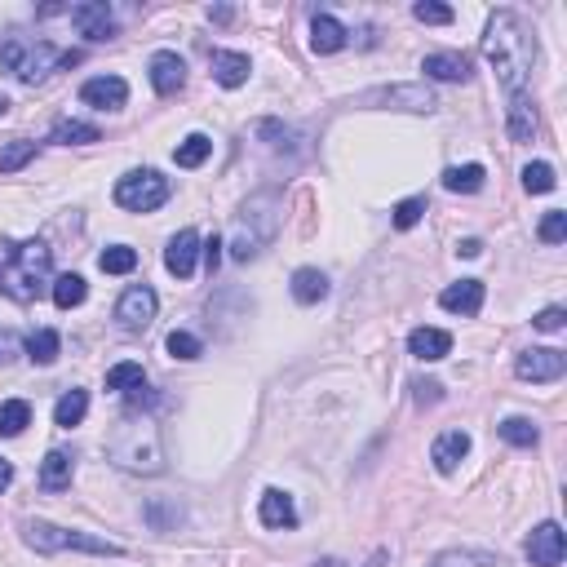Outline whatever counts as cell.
Segmentation results:
<instances>
[{"label": "cell", "instance_id": "obj_27", "mask_svg": "<svg viewBox=\"0 0 567 567\" xmlns=\"http://www.w3.org/2000/svg\"><path fill=\"white\" fill-rule=\"evenodd\" d=\"M32 426V404L27 399H5L0 404V439H14Z\"/></svg>", "mask_w": 567, "mask_h": 567}, {"label": "cell", "instance_id": "obj_7", "mask_svg": "<svg viewBox=\"0 0 567 567\" xmlns=\"http://www.w3.org/2000/svg\"><path fill=\"white\" fill-rule=\"evenodd\" d=\"M257 209H262V195H257L253 204H244L240 222H235V235H231V257L235 262H253V257L266 249V240L275 235V213L257 218Z\"/></svg>", "mask_w": 567, "mask_h": 567}, {"label": "cell", "instance_id": "obj_11", "mask_svg": "<svg viewBox=\"0 0 567 567\" xmlns=\"http://www.w3.org/2000/svg\"><path fill=\"white\" fill-rule=\"evenodd\" d=\"M71 23L85 40H111L116 36V18H111L107 0H85V5L71 9Z\"/></svg>", "mask_w": 567, "mask_h": 567}, {"label": "cell", "instance_id": "obj_19", "mask_svg": "<svg viewBox=\"0 0 567 567\" xmlns=\"http://www.w3.org/2000/svg\"><path fill=\"white\" fill-rule=\"evenodd\" d=\"M408 355L426 359V364L448 359L452 355V333H443V328H412L408 333Z\"/></svg>", "mask_w": 567, "mask_h": 567}, {"label": "cell", "instance_id": "obj_28", "mask_svg": "<svg viewBox=\"0 0 567 567\" xmlns=\"http://www.w3.org/2000/svg\"><path fill=\"white\" fill-rule=\"evenodd\" d=\"M483 164H452L448 173H443V187L448 191H457V195H474V191H483Z\"/></svg>", "mask_w": 567, "mask_h": 567}, {"label": "cell", "instance_id": "obj_4", "mask_svg": "<svg viewBox=\"0 0 567 567\" xmlns=\"http://www.w3.org/2000/svg\"><path fill=\"white\" fill-rule=\"evenodd\" d=\"M23 541L40 554H63V550H80V554H102V559H120L125 545L120 541H102V536L76 532V528H58V523L45 519H27L23 523Z\"/></svg>", "mask_w": 567, "mask_h": 567}, {"label": "cell", "instance_id": "obj_48", "mask_svg": "<svg viewBox=\"0 0 567 567\" xmlns=\"http://www.w3.org/2000/svg\"><path fill=\"white\" fill-rule=\"evenodd\" d=\"M457 253H461V257H479V253H483V244H479V240H461V244H457Z\"/></svg>", "mask_w": 567, "mask_h": 567}, {"label": "cell", "instance_id": "obj_34", "mask_svg": "<svg viewBox=\"0 0 567 567\" xmlns=\"http://www.w3.org/2000/svg\"><path fill=\"white\" fill-rule=\"evenodd\" d=\"M497 430H501L505 443H514V448H536V439H541V430H536L528 417H505Z\"/></svg>", "mask_w": 567, "mask_h": 567}, {"label": "cell", "instance_id": "obj_36", "mask_svg": "<svg viewBox=\"0 0 567 567\" xmlns=\"http://www.w3.org/2000/svg\"><path fill=\"white\" fill-rule=\"evenodd\" d=\"M421 213H426V195H408V200H399L390 209V222H395V231H412L421 222Z\"/></svg>", "mask_w": 567, "mask_h": 567}, {"label": "cell", "instance_id": "obj_8", "mask_svg": "<svg viewBox=\"0 0 567 567\" xmlns=\"http://www.w3.org/2000/svg\"><path fill=\"white\" fill-rule=\"evenodd\" d=\"M156 311H160V297H156V288H147V284L125 288L120 302H116V319H120L125 333H142V328L156 319Z\"/></svg>", "mask_w": 567, "mask_h": 567}, {"label": "cell", "instance_id": "obj_25", "mask_svg": "<svg viewBox=\"0 0 567 567\" xmlns=\"http://www.w3.org/2000/svg\"><path fill=\"white\" fill-rule=\"evenodd\" d=\"M426 567H501V559L492 550H479V545H461V550L435 554Z\"/></svg>", "mask_w": 567, "mask_h": 567}, {"label": "cell", "instance_id": "obj_9", "mask_svg": "<svg viewBox=\"0 0 567 567\" xmlns=\"http://www.w3.org/2000/svg\"><path fill=\"white\" fill-rule=\"evenodd\" d=\"M567 373V355L563 350H523L514 359V377L519 381H559Z\"/></svg>", "mask_w": 567, "mask_h": 567}, {"label": "cell", "instance_id": "obj_15", "mask_svg": "<svg viewBox=\"0 0 567 567\" xmlns=\"http://www.w3.org/2000/svg\"><path fill=\"white\" fill-rule=\"evenodd\" d=\"M257 519H262V528H297V505L288 492L266 488L262 501H257Z\"/></svg>", "mask_w": 567, "mask_h": 567}, {"label": "cell", "instance_id": "obj_5", "mask_svg": "<svg viewBox=\"0 0 567 567\" xmlns=\"http://www.w3.org/2000/svg\"><path fill=\"white\" fill-rule=\"evenodd\" d=\"M80 63V54H63V49H54L49 40H36V45H27V40H5L0 45V67L14 71L23 85H36V80H45L54 67H71Z\"/></svg>", "mask_w": 567, "mask_h": 567}, {"label": "cell", "instance_id": "obj_2", "mask_svg": "<svg viewBox=\"0 0 567 567\" xmlns=\"http://www.w3.org/2000/svg\"><path fill=\"white\" fill-rule=\"evenodd\" d=\"M54 288V249L45 240L0 244V293L14 302H36Z\"/></svg>", "mask_w": 567, "mask_h": 567}, {"label": "cell", "instance_id": "obj_43", "mask_svg": "<svg viewBox=\"0 0 567 567\" xmlns=\"http://www.w3.org/2000/svg\"><path fill=\"white\" fill-rule=\"evenodd\" d=\"M532 324H536V328H541V333H559V328L567 324V311H563V306H545V311H541V315H536V319H532Z\"/></svg>", "mask_w": 567, "mask_h": 567}, {"label": "cell", "instance_id": "obj_18", "mask_svg": "<svg viewBox=\"0 0 567 567\" xmlns=\"http://www.w3.org/2000/svg\"><path fill=\"white\" fill-rule=\"evenodd\" d=\"M466 452H470V435H466V430H443V435L435 439V448H430V461H435L439 474H452L461 461H466Z\"/></svg>", "mask_w": 567, "mask_h": 567}, {"label": "cell", "instance_id": "obj_13", "mask_svg": "<svg viewBox=\"0 0 567 567\" xmlns=\"http://www.w3.org/2000/svg\"><path fill=\"white\" fill-rule=\"evenodd\" d=\"M151 89H156L160 98H173L182 85H187V63H182L173 49H160V54H151Z\"/></svg>", "mask_w": 567, "mask_h": 567}, {"label": "cell", "instance_id": "obj_14", "mask_svg": "<svg viewBox=\"0 0 567 567\" xmlns=\"http://www.w3.org/2000/svg\"><path fill=\"white\" fill-rule=\"evenodd\" d=\"M195 257H200V235H195V231H178L169 240V249H164V266H169V275H178V280H191Z\"/></svg>", "mask_w": 567, "mask_h": 567}, {"label": "cell", "instance_id": "obj_10", "mask_svg": "<svg viewBox=\"0 0 567 567\" xmlns=\"http://www.w3.org/2000/svg\"><path fill=\"white\" fill-rule=\"evenodd\" d=\"M523 550H528L532 567H559L563 554H567V536H563L559 523H541V528H532Z\"/></svg>", "mask_w": 567, "mask_h": 567}, {"label": "cell", "instance_id": "obj_39", "mask_svg": "<svg viewBox=\"0 0 567 567\" xmlns=\"http://www.w3.org/2000/svg\"><path fill=\"white\" fill-rule=\"evenodd\" d=\"M142 381H147L142 364H133V359H129V364H116V368L107 373V390H125V395H129V390L142 386Z\"/></svg>", "mask_w": 567, "mask_h": 567}, {"label": "cell", "instance_id": "obj_1", "mask_svg": "<svg viewBox=\"0 0 567 567\" xmlns=\"http://www.w3.org/2000/svg\"><path fill=\"white\" fill-rule=\"evenodd\" d=\"M483 54H488L492 71L505 85V94H528L532 63H536V36L514 9H497L488 18V36H483Z\"/></svg>", "mask_w": 567, "mask_h": 567}, {"label": "cell", "instance_id": "obj_44", "mask_svg": "<svg viewBox=\"0 0 567 567\" xmlns=\"http://www.w3.org/2000/svg\"><path fill=\"white\" fill-rule=\"evenodd\" d=\"M23 355V342H18L14 328H0V364H9V359Z\"/></svg>", "mask_w": 567, "mask_h": 567}, {"label": "cell", "instance_id": "obj_26", "mask_svg": "<svg viewBox=\"0 0 567 567\" xmlns=\"http://www.w3.org/2000/svg\"><path fill=\"white\" fill-rule=\"evenodd\" d=\"M328 297V275L315 271V266H302V271H293V302L302 306H315Z\"/></svg>", "mask_w": 567, "mask_h": 567}, {"label": "cell", "instance_id": "obj_50", "mask_svg": "<svg viewBox=\"0 0 567 567\" xmlns=\"http://www.w3.org/2000/svg\"><path fill=\"white\" fill-rule=\"evenodd\" d=\"M315 567H346L342 559H324V563H315Z\"/></svg>", "mask_w": 567, "mask_h": 567}, {"label": "cell", "instance_id": "obj_33", "mask_svg": "<svg viewBox=\"0 0 567 567\" xmlns=\"http://www.w3.org/2000/svg\"><path fill=\"white\" fill-rule=\"evenodd\" d=\"M54 142H63V147H85V142H102V133H98V125H85V120H58Z\"/></svg>", "mask_w": 567, "mask_h": 567}, {"label": "cell", "instance_id": "obj_35", "mask_svg": "<svg viewBox=\"0 0 567 567\" xmlns=\"http://www.w3.org/2000/svg\"><path fill=\"white\" fill-rule=\"evenodd\" d=\"M98 266H102L107 275H129L133 266H138V253H133L129 244H111V249H102Z\"/></svg>", "mask_w": 567, "mask_h": 567}, {"label": "cell", "instance_id": "obj_40", "mask_svg": "<svg viewBox=\"0 0 567 567\" xmlns=\"http://www.w3.org/2000/svg\"><path fill=\"white\" fill-rule=\"evenodd\" d=\"M536 235H541L545 244H563L567 240V213L563 209H550L541 218V226H536Z\"/></svg>", "mask_w": 567, "mask_h": 567}, {"label": "cell", "instance_id": "obj_22", "mask_svg": "<svg viewBox=\"0 0 567 567\" xmlns=\"http://www.w3.org/2000/svg\"><path fill=\"white\" fill-rule=\"evenodd\" d=\"M249 71H253L249 54H231V49H218V54H213V80H218L222 89H240L244 80H249Z\"/></svg>", "mask_w": 567, "mask_h": 567}, {"label": "cell", "instance_id": "obj_20", "mask_svg": "<svg viewBox=\"0 0 567 567\" xmlns=\"http://www.w3.org/2000/svg\"><path fill=\"white\" fill-rule=\"evenodd\" d=\"M505 133L510 142H532L536 138V107L528 94H514L510 107H505Z\"/></svg>", "mask_w": 567, "mask_h": 567}, {"label": "cell", "instance_id": "obj_38", "mask_svg": "<svg viewBox=\"0 0 567 567\" xmlns=\"http://www.w3.org/2000/svg\"><path fill=\"white\" fill-rule=\"evenodd\" d=\"M32 160H36V142L18 138V142H9V147L0 151V173H18L23 164H32Z\"/></svg>", "mask_w": 567, "mask_h": 567}, {"label": "cell", "instance_id": "obj_29", "mask_svg": "<svg viewBox=\"0 0 567 567\" xmlns=\"http://www.w3.org/2000/svg\"><path fill=\"white\" fill-rule=\"evenodd\" d=\"M58 350H63V337L54 333V328H36L32 337H27V359L40 368H49L58 359Z\"/></svg>", "mask_w": 567, "mask_h": 567}, {"label": "cell", "instance_id": "obj_42", "mask_svg": "<svg viewBox=\"0 0 567 567\" xmlns=\"http://www.w3.org/2000/svg\"><path fill=\"white\" fill-rule=\"evenodd\" d=\"M169 355L173 359H200L204 355V346H200V337H191V333H169Z\"/></svg>", "mask_w": 567, "mask_h": 567}, {"label": "cell", "instance_id": "obj_17", "mask_svg": "<svg viewBox=\"0 0 567 567\" xmlns=\"http://www.w3.org/2000/svg\"><path fill=\"white\" fill-rule=\"evenodd\" d=\"M439 306L452 315H479L483 311V284L479 280H457L439 293Z\"/></svg>", "mask_w": 567, "mask_h": 567}, {"label": "cell", "instance_id": "obj_47", "mask_svg": "<svg viewBox=\"0 0 567 567\" xmlns=\"http://www.w3.org/2000/svg\"><path fill=\"white\" fill-rule=\"evenodd\" d=\"M439 381H421V386H417V399H421V404H435V399H439Z\"/></svg>", "mask_w": 567, "mask_h": 567}, {"label": "cell", "instance_id": "obj_37", "mask_svg": "<svg viewBox=\"0 0 567 567\" xmlns=\"http://www.w3.org/2000/svg\"><path fill=\"white\" fill-rule=\"evenodd\" d=\"M559 187V178H554V164H545V160H536L523 169V191H532V195H545V191H554Z\"/></svg>", "mask_w": 567, "mask_h": 567}, {"label": "cell", "instance_id": "obj_6", "mask_svg": "<svg viewBox=\"0 0 567 567\" xmlns=\"http://www.w3.org/2000/svg\"><path fill=\"white\" fill-rule=\"evenodd\" d=\"M169 178L156 169H133L116 182V204L129 213H156L164 200H169Z\"/></svg>", "mask_w": 567, "mask_h": 567}, {"label": "cell", "instance_id": "obj_3", "mask_svg": "<svg viewBox=\"0 0 567 567\" xmlns=\"http://www.w3.org/2000/svg\"><path fill=\"white\" fill-rule=\"evenodd\" d=\"M107 457L116 461L120 470L160 474V470H164L160 430L151 426L147 417H125V421H116V430H111V439H107Z\"/></svg>", "mask_w": 567, "mask_h": 567}, {"label": "cell", "instance_id": "obj_24", "mask_svg": "<svg viewBox=\"0 0 567 567\" xmlns=\"http://www.w3.org/2000/svg\"><path fill=\"white\" fill-rule=\"evenodd\" d=\"M430 80H443V85H457V80H470V58L466 54H426L421 63Z\"/></svg>", "mask_w": 567, "mask_h": 567}, {"label": "cell", "instance_id": "obj_32", "mask_svg": "<svg viewBox=\"0 0 567 567\" xmlns=\"http://www.w3.org/2000/svg\"><path fill=\"white\" fill-rule=\"evenodd\" d=\"M213 156V142L204 138V133H191V138L178 142V151H173V160H178V169H200L204 160Z\"/></svg>", "mask_w": 567, "mask_h": 567}, {"label": "cell", "instance_id": "obj_46", "mask_svg": "<svg viewBox=\"0 0 567 567\" xmlns=\"http://www.w3.org/2000/svg\"><path fill=\"white\" fill-rule=\"evenodd\" d=\"M147 519H151V523H156V528H160V532H164V528H169V510H164V505H160V501H151V505H147ZM173 519H182V510H173Z\"/></svg>", "mask_w": 567, "mask_h": 567}, {"label": "cell", "instance_id": "obj_21", "mask_svg": "<svg viewBox=\"0 0 567 567\" xmlns=\"http://www.w3.org/2000/svg\"><path fill=\"white\" fill-rule=\"evenodd\" d=\"M350 32L342 23H337L333 14H315L311 18V49L315 54H337V49H346Z\"/></svg>", "mask_w": 567, "mask_h": 567}, {"label": "cell", "instance_id": "obj_16", "mask_svg": "<svg viewBox=\"0 0 567 567\" xmlns=\"http://www.w3.org/2000/svg\"><path fill=\"white\" fill-rule=\"evenodd\" d=\"M364 102H390V107H399V111H435V94L430 89H421V85H395V89H377V94H368Z\"/></svg>", "mask_w": 567, "mask_h": 567}, {"label": "cell", "instance_id": "obj_23", "mask_svg": "<svg viewBox=\"0 0 567 567\" xmlns=\"http://www.w3.org/2000/svg\"><path fill=\"white\" fill-rule=\"evenodd\" d=\"M71 474H76V461H71V452H63V448L45 452V461H40V488L63 492V488H71Z\"/></svg>", "mask_w": 567, "mask_h": 567}, {"label": "cell", "instance_id": "obj_12", "mask_svg": "<svg viewBox=\"0 0 567 567\" xmlns=\"http://www.w3.org/2000/svg\"><path fill=\"white\" fill-rule=\"evenodd\" d=\"M80 102H85V107H98V111H120L129 102V85L120 76H94L80 85Z\"/></svg>", "mask_w": 567, "mask_h": 567}, {"label": "cell", "instance_id": "obj_45", "mask_svg": "<svg viewBox=\"0 0 567 567\" xmlns=\"http://www.w3.org/2000/svg\"><path fill=\"white\" fill-rule=\"evenodd\" d=\"M200 253H204V266H209V275L222 266V240L218 235H209V240H200Z\"/></svg>", "mask_w": 567, "mask_h": 567}, {"label": "cell", "instance_id": "obj_49", "mask_svg": "<svg viewBox=\"0 0 567 567\" xmlns=\"http://www.w3.org/2000/svg\"><path fill=\"white\" fill-rule=\"evenodd\" d=\"M9 483H14V466H9V461H5V457H0V492H5V488H9Z\"/></svg>", "mask_w": 567, "mask_h": 567}, {"label": "cell", "instance_id": "obj_41", "mask_svg": "<svg viewBox=\"0 0 567 567\" xmlns=\"http://www.w3.org/2000/svg\"><path fill=\"white\" fill-rule=\"evenodd\" d=\"M412 18H417V23H430V27H448L457 14H452L448 5H435V0H421V5H412Z\"/></svg>", "mask_w": 567, "mask_h": 567}, {"label": "cell", "instance_id": "obj_30", "mask_svg": "<svg viewBox=\"0 0 567 567\" xmlns=\"http://www.w3.org/2000/svg\"><path fill=\"white\" fill-rule=\"evenodd\" d=\"M85 412H89V395H85V390H67V395L54 404V421L63 430H71V426H80V421H85Z\"/></svg>", "mask_w": 567, "mask_h": 567}, {"label": "cell", "instance_id": "obj_31", "mask_svg": "<svg viewBox=\"0 0 567 567\" xmlns=\"http://www.w3.org/2000/svg\"><path fill=\"white\" fill-rule=\"evenodd\" d=\"M49 293H54L58 311H71V306H80L89 297V284H85V275H58Z\"/></svg>", "mask_w": 567, "mask_h": 567}]
</instances>
